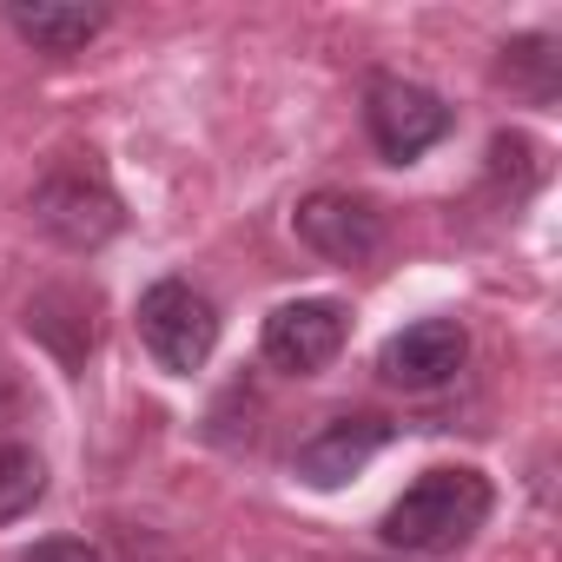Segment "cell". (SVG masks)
<instances>
[{
    "mask_svg": "<svg viewBox=\"0 0 562 562\" xmlns=\"http://www.w3.org/2000/svg\"><path fill=\"white\" fill-rule=\"evenodd\" d=\"M496 509V490L483 470H463V463H443V470H424L378 522L384 549L397 555H450L463 549Z\"/></svg>",
    "mask_w": 562,
    "mask_h": 562,
    "instance_id": "cell-1",
    "label": "cell"
},
{
    "mask_svg": "<svg viewBox=\"0 0 562 562\" xmlns=\"http://www.w3.org/2000/svg\"><path fill=\"white\" fill-rule=\"evenodd\" d=\"M133 325H139V345L153 351V364L172 371V378L205 371V358L218 351V312H212V299L199 285H186V278H159V285H146Z\"/></svg>",
    "mask_w": 562,
    "mask_h": 562,
    "instance_id": "cell-2",
    "label": "cell"
},
{
    "mask_svg": "<svg viewBox=\"0 0 562 562\" xmlns=\"http://www.w3.org/2000/svg\"><path fill=\"white\" fill-rule=\"evenodd\" d=\"M364 126H371V146H378L391 166H411V159H424L437 139H450L457 113H450L430 87L397 80V74H378V80L364 87Z\"/></svg>",
    "mask_w": 562,
    "mask_h": 562,
    "instance_id": "cell-3",
    "label": "cell"
},
{
    "mask_svg": "<svg viewBox=\"0 0 562 562\" xmlns=\"http://www.w3.org/2000/svg\"><path fill=\"white\" fill-rule=\"evenodd\" d=\"M34 218L47 238H60L67 251H93L120 232V192L106 186L100 166H60L34 186Z\"/></svg>",
    "mask_w": 562,
    "mask_h": 562,
    "instance_id": "cell-4",
    "label": "cell"
},
{
    "mask_svg": "<svg viewBox=\"0 0 562 562\" xmlns=\"http://www.w3.org/2000/svg\"><path fill=\"white\" fill-rule=\"evenodd\" d=\"M258 351H265L271 371H292V378L325 371L345 351V305L338 299H292V305H278L265 318Z\"/></svg>",
    "mask_w": 562,
    "mask_h": 562,
    "instance_id": "cell-5",
    "label": "cell"
},
{
    "mask_svg": "<svg viewBox=\"0 0 562 562\" xmlns=\"http://www.w3.org/2000/svg\"><path fill=\"white\" fill-rule=\"evenodd\" d=\"M391 443V424L378 411H351V417H325L299 450H292V476L305 490H345L378 450Z\"/></svg>",
    "mask_w": 562,
    "mask_h": 562,
    "instance_id": "cell-6",
    "label": "cell"
},
{
    "mask_svg": "<svg viewBox=\"0 0 562 562\" xmlns=\"http://www.w3.org/2000/svg\"><path fill=\"white\" fill-rule=\"evenodd\" d=\"M470 358V331L457 318H417L404 331L384 338L378 351V371L397 384V391H443Z\"/></svg>",
    "mask_w": 562,
    "mask_h": 562,
    "instance_id": "cell-7",
    "label": "cell"
},
{
    "mask_svg": "<svg viewBox=\"0 0 562 562\" xmlns=\"http://www.w3.org/2000/svg\"><path fill=\"white\" fill-rule=\"evenodd\" d=\"M292 225H299V238H305L318 258H331V265H364V258L384 245V218H378L364 199H351V192H312V199L292 212Z\"/></svg>",
    "mask_w": 562,
    "mask_h": 562,
    "instance_id": "cell-8",
    "label": "cell"
},
{
    "mask_svg": "<svg viewBox=\"0 0 562 562\" xmlns=\"http://www.w3.org/2000/svg\"><path fill=\"white\" fill-rule=\"evenodd\" d=\"M8 27L34 47V54H80L100 27H106V14L100 8H67V0H14L8 8Z\"/></svg>",
    "mask_w": 562,
    "mask_h": 562,
    "instance_id": "cell-9",
    "label": "cell"
},
{
    "mask_svg": "<svg viewBox=\"0 0 562 562\" xmlns=\"http://www.w3.org/2000/svg\"><path fill=\"white\" fill-rule=\"evenodd\" d=\"M47 490V463L27 450V443H0V522H14L41 503Z\"/></svg>",
    "mask_w": 562,
    "mask_h": 562,
    "instance_id": "cell-10",
    "label": "cell"
},
{
    "mask_svg": "<svg viewBox=\"0 0 562 562\" xmlns=\"http://www.w3.org/2000/svg\"><path fill=\"white\" fill-rule=\"evenodd\" d=\"M509 60H503V80H516L529 100H549L555 93V54H549V41L542 34H529V41H516V47H503Z\"/></svg>",
    "mask_w": 562,
    "mask_h": 562,
    "instance_id": "cell-11",
    "label": "cell"
},
{
    "mask_svg": "<svg viewBox=\"0 0 562 562\" xmlns=\"http://www.w3.org/2000/svg\"><path fill=\"white\" fill-rule=\"evenodd\" d=\"M21 562H100V549L80 542V536H47V542H34Z\"/></svg>",
    "mask_w": 562,
    "mask_h": 562,
    "instance_id": "cell-12",
    "label": "cell"
}]
</instances>
